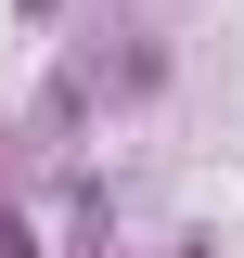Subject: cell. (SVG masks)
<instances>
[{
  "label": "cell",
  "mask_w": 244,
  "mask_h": 258,
  "mask_svg": "<svg viewBox=\"0 0 244 258\" xmlns=\"http://www.w3.org/2000/svg\"><path fill=\"white\" fill-rule=\"evenodd\" d=\"M0 258H26V220H0Z\"/></svg>",
  "instance_id": "1"
}]
</instances>
